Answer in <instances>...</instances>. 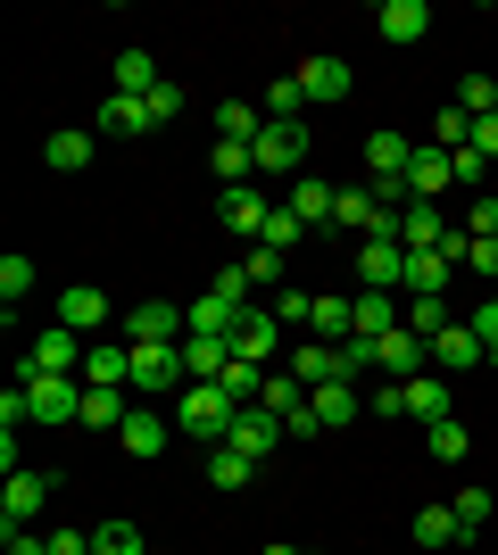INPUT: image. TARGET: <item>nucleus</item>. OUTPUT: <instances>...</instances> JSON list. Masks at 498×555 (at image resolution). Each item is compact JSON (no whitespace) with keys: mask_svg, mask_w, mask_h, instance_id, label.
<instances>
[{"mask_svg":"<svg viewBox=\"0 0 498 555\" xmlns=\"http://www.w3.org/2000/svg\"><path fill=\"white\" fill-rule=\"evenodd\" d=\"M233 423H241V398L225 390V382H191L183 398H175V431H191V440H233Z\"/></svg>","mask_w":498,"mask_h":555,"instance_id":"obj_1","label":"nucleus"},{"mask_svg":"<svg viewBox=\"0 0 498 555\" xmlns=\"http://www.w3.org/2000/svg\"><path fill=\"white\" fill-rule=\"evenodd\" d=\"M84 357H92V348L75 340L67 324H50L42 340H34V348L17 357V390H25V382H75V365H84Z\"/></svg>","mask_w":498,"mask_h":555,"instance_id":"obj_2","label":"nucleus"},{"mask_svg":"<svg viewBox=\"0 0 498 555\" xmlns=\"http://www.w3.org/2000/svg\"><path fill=\"white\" fill-rule=\"evenodd\" d=\"M250 158H258V175H291V183H299V166H308V125H299V116H266L258 141H250Z\"/></svg>","mask_w":498,"mask_h":555,"instance_id":"obj_3","label":"nucleus"},{"mask_svg":"<svg viewBox=\"0 0 498 555\" xmlns=\"http://www.w3.org/2000/svg\"><path fill=\"white\" fill-rule=\"evenodd\" d=\"M133 390H142V406H150V398H183V390H191L183 340H150V348H133Z\"/></svg>","mask_w":498,"mask_h":555,"instance_id":"obj_4","label":"nucleus"},{"mask_svg":"<svg viewBox=\"0 0 498 555\" xmlns=\"http://www.w3.org/2000/svg\"><path fill=\"white\" fill-rule=\"evenodd\" d=\"M50 473H34V464H25V473H9V489H0V531H34V514L50 506Z\"/></svg>","mask_w":498,"mask_h":555,"instance_id":"obj_5","label":"nucleus"},{"mask_svg":"<svg viewBox=\"0 0 498 555\" xmlns=\"http://www.w3.org/2000/svg\"><path fill=\"white\" fill-rule=\"evenodd\" d=\"M125 340L150 348V340H191V315L183 307H166V299H142V307H125Z\"/></svg>","mask_w":498,"mask_h":555,"instance_id":"obj_6","label":"nucleus"},{"mask_svg":"<svg viewBox=\"0 0 498 555\" xmlns=\"http://www.w3.org/2000/svg\"><path fill=\"white\" fill-rule=\"evenodd\" d=\"M357 282L366 291H407V241H357Z\"/></svg>","mask_w":498,"mask_h":555,"instance_id":"obj_7","label":"nucleus"},{"mask_svg":"<svg viewBox=\"0 0 498 555\" xmlns=\"http://www.w3.org/2000/svg\"><path fill=\"white\" fill-rule=\"evenodd\" d=\"M374 365L382 373H391V382H416V373H424L432 365V340H416V332H382V340H374Z\"/></svg>","mask_w":498,"mask_h":555,"instance_id":"obj_8","label":"nucleus"},{"mask_svg":"<svg viewBox=\"0 0 498 555\" xmlns=\"http://www.w3.org/2000/svg\"><path fill=\"white\" fill-rule=\"evenodd\" d=\"M25 415L34 423H75L84 415V382H25Z\"/></svg>","mask_w":498,"mask_h":555,"instance_id":"obj_9","label":"nucleus"},{"mask_svg":"<svg viewBox=\"0 0 498 555\" xmlns=\"http://www.w3.org/2000/svg\"><path fill=\"white\" fill-rule=\"evenodd\" d=\"M84 382H92V390H133V340H92Z\"/></svg>","mask_w":498,"mask_h":555,"instance_id":"obj_10","label":"nucleus"},{"mask_svg":"<svg viewBox=\"0 0 498 555\" xmlns=\"http://www.w3.org/2000/svg\"><path fill=\"white\" fill-rule=\"evenodd\" d=\"M216 216H225V232H258V241H266V216H274V199H266L258 183H241V191H216Z\"/></svg>","mask_w":498,"mask_h":555,"instance_id":"obj_11","label":"nucleus"},{"mask_svg":"<svg viewBox=\"0 0 498 555\" xmlns=\"http://www.w3.org/2000/svg\"><path fill=\"white\" fill-rule=\"evenodd\" d=\"M274 348H283V324H274V307H250V315H241V324H233V357H250V365H266Z\"/></svg>","mask_w":498,"mask_h":555,"instance_id":"obj_12","label":"nucleus"},{"mask_svg":"<svg viewBox=\"0 0 498 555\" xmlns=\"http://www.w3.org/2000/svg\"><path fill=\"white\" fill-rule=\"evenodd\" d=\"M233 448L250 464H266L274 448H283V415H266V406H241V423H233Z\"/></svg>","mask_w":498,"mask_h":555,"instance_id":"obj_13","label":"nucleus"},{"mask_svg":"<svg viewBox=\"0 0 498 555\" xmlns=\"http://www.w3.org/2000/svg\"><path fill=\"white\" fill-rule=\"evenodd\" d=\"M449 183H457L449 150H416V158H407V208H416V199H440Z\"/></svg>","mask_w":498,"mask_h":555,"instance_id":"obj_14","label":"nucleus"},{"mask_svg":"<svg viewBox=\"0 0 498 555\" xmlns=\"http://www.w3.org/2000/svg\"><path fill=\"white\" fill-rule=\"evenodd\" d=\"M374 25H382V42H424V34H432V9H424V0H382V9H374Z\"/></svg>","mask_w":498,"mask_h":555,"instance_id":"obj_15","label":"nucleus"},{"mask_svg":"<svg viewBox=\"0 0 498 555\" xmlns=\"http://www.w3.org/2000/svg\"><path fill=\"white\" fill-rule=\"evenodd\" d=\"M399 324H407L399 291H357V332L349 340H382V332H399Z\"/></svg>","mask_w":498,"mask_h":555,"instance_id":"obj_16","label":"nucleus"},{"mask_svg":"<svg viewBox=\"0 0 498 555\" xmlns=\"http://www.w3.org/2000/svg\"><path fill=\"white\" fill-rule=\"evenodd\" d=\"M349 83H357L349 59H332V50H316L308 67H299V92H308V100H349Z\"/></svg>","mask_w":498,"mask_h":555,"instance_id":"obj_17","label":"nucleus"},{"mask_svg":"<svg viewBox=\"0 0 498 555\" xmlns=\"http://www.w3.org/2000/svg\"><path fill=\"white\" fill-rule=\"evenodd\" d=\"M117 440L133 448V456H166V440H175V415H158V406H133Z\"/></svg>","mask_w":498,"mask_h":555,"instance_id":"obj_18","label":"nucleus"},{"mask_svg":"<svg viewBox=\"0 0 498 555\" xmlns=\"http://www.w3.org/2000/svg\"><path fill=\"white\" fill-rule=\"evenodd\" d=\"M449 282H457V266L440 249H407V299H440Z\"/></svg>","mask_w":498,"mask_h":555,"instance_id":"obj_19","label":"nucleus"},{"mask_svg":"<svg viewBox=\"0 0 498 555\" xmlns=\"http://www.w3.org/2000/svg\"><path fill=\"white\" fill-rule=\"evenodd\" d=\"M399 406L416 423H449V382H440V373H416V382H399Z\"/></svg>","mask_w":498,"mask_h":555,"instance_id":"obj_20","label":"nucleus"},{"mask_svg":"<svg viewBox=\"0 0 498 555\" xmlns=\"http://www.w3.org/2000/svg\"><path fill=\"white\" fill-rule=\"evenodd\" d=\"M225 365H233V340H216V332H191L183 340V373L191 382H225Z\"/></svg>","mask_w":498,"mask_h":555,"instance_id":"obj_21","label":"nucleus"},{"mask_svg":"<svg viewBox=\"0 0 498 555\" xmlns=\"http://www.w3.org/2000/svg\"><path fill=\"white\" fill-rule=\"evenodd\" d=\"M59 324L67 332H100L108 324V299H100L92 282H75V291H59Z\"/></svg>","mask_w":498,"mask_h":555,"instance_id":"obj_22","label":"nucleus"},{"mask_svg":"<svg viewBox=\"0 0 498 555\" xmlns=\"http://www.w3.org/2000/svg\"><path fill=\"white\" fill-rule=\"evenodd\" d=\"M42 166H50V175H84V166H92V133L59 125V133L42 141Z\"/></svg>","mask_w":498,"mask_h":555,"instance_id":"obj_23","label":"nucleus"},{"mask_svg":"<svg viewBox=\"0 0 498 555\" xmlns=\"http://www.w3.org/2000/svg\"><path fill=\"white\" fill-rule=\"evenodd\" d=\"M407 133H366V166H374V183H407Z\"/></svg>","mask_w":498,"mask_h":555,"instance_id":"obj_24","label":"nucleus"},{"mask_svg":"<svg viewBox=\"0 0 498 555\" xmlns=\"http://www.w3.org/2000/svg\"><path fill=\"white\" fill-rule=\"evenodd\" d=\"M432 365H440V373H474V365H482L474 324H449V332H440V340H432Z\"/></svg>","mask_w":498,"mask_h":555,"instance_id":"obj_25","label":"nucleus"},{"mask_svg":"<svg viewBox=\"0 0 498 555\" xmlns=\"http://www.w3.org/2000/svg\"><path fill=\"white\" fill-rule=\"evenodd\" d=\"M100 133H117V141L150 133V100H125V92H108V100H100Z\"/></svg>","mask_w":498,"mask_h":555,"instance_id":"obj_26","label":"nucleus"},{"mask_svg":"<svg viewBox=\"0 0 498 555\" xmlns=\"http://www.w3.org/2000/svg\"><path fill=\"white\" fill-rule=\"evenodd\" d=\"M440 232H449V216L432 208V199H416V208H399V241H407V249H440Z\"/></svg>","mask_w":498,"mask_h":555,"instance_id":"obj_27","label":"nucleus"},{"mask_svg":"<svg viewBox=\"0 0 498 555\" xmlns=\"http://www.w3.org/2000/svg\"><path fill=\"white\" fill-rule=\"evenodd\" d=\"M125 415H133V406H125V390H92V382H84V431H125Z\"/></svg>","mask_w":498,"mask_h":555,"instance_id":"obj_28","label":"nucleus"},{"mask_svg":"<svg viewBox=\"0 0 498 555\" xmlns=\"http://www.w3.org/2000/svg\"><path fill=\"white\" fill-rule=\"evenodd\" d=\"M332 199H341V191H332V183H316V175H299V183H291V199H283V208L299 216V224H332Z\"/></svg>","mask_w":498,"mask_h":555,"instance_id":"obj_29","label":"nucleus"},{"mask_svg":"<svg viewBox=\"0 0 498 555\" xmlns=\"http://www.w3.org/2000/svg\"><path fill=\"white\" fill-rule=\"evenodd\" d=\"M308 332H316V340H349V332H357V299L324 291V299H316V315H308Z\"/></svg>","mask_w":498,"mask_h":555,"instance_id":"obj_30","label":"nucleus"},{"mask_svg":"<svg viewBox=\"0 0 498 555\" xmlns=\"http://www.w3.org/2000/svg\"><path fill=\"white\" fill-rule=\"evenodd\" d=\"M158 83H166V75L150 67V50H117V92H125V100H150Z\"/></svg>","mask_w":498,"mask_h":555,"instance_id":"obj_31","label":"nucleus"},{"mask_svg":"<svg viewBox=\"0 0 498 555\" xmlns=\"http://www.w3.org/2000/svg\"><path fill=\"white\" fill-rule=\"evenodd\" d=\"M208 166H216V183H225V191H241L250 175H258V158H250V141H216V150H208Z\"/></svg>","mask_w":498,"mask_h":555,"instance_id":"obj_32","label":"nucleus"},{"mask_svg":"<svg viewBox=\"0 0 498 555\" xmlns=\"http://www.w3.org/2000/svg\"><path fill=\"white\" fill-rule=\"evenodd\" d=\"M250 473H258V464L241 456L233 440H216V448H208V481H216V489H250Z\"/></svg>","mask_w":498,"mask_h":555,"instance_id":"obj_33","label":"nucleus"},{"mask_svg":"<svg viewBox=\"0 0 498 555\" xmlns=\"http://www.w3.org/2000/svg\"><path fill=\"white\" fill-rule=\"evenodd\" d=\"M357 406H366V398H357V382H324V390H316V423H357Z\"/></svg>","mask_w":498,"mask_h":555,"instance_id":"obj_34","label":"nucleus"},{"mask_svg":"<svg viewBox=\"0 0 498 555\" xmlns=\"http://www.w3.org/2000/svg\"><path fill=\"white\" fill-rule=\"evenodd\" d=\"M432 150H449V158H457V150H474V116L457 108V100L432 116Z\"/></svg>","mask_w":498,"mask_h":555,"instance_id":"obj_35","label":"nucleus"},{"mask_svg":"<svg viewBox=\"0 0 498 555\" xmlns=\"http://www.w3.org/2000/svg\"><path fill=\"white\" fill-rule=\"evenodd\" d=\"M416 547H465L457 514H449V506H424V514H416Z\"/></svg>","mask_w":498,"mask_h":555,"instance_id":"obj_36","label":"nucleus"},{"mask_svg":"<svg viewBox=\"0 0 498 555\" xmlns=\"http://www.w3.org/2000/svg\"><path fill=\"white\" fill-rule=\"evenodd\" d=\"M449 324H457L449 299H407V332H416V340H440Z\"/></svg>","mask_w":498,"mask_h":555,"instance_id":"obj_37","label":"nucleus"},{"mask_svg":"<svg viewBox=\"0 0 498 555\" xmlns=\"http://www.w3.org/2000/svg\"><path fill=\"white\" fill-rule=\"evenodd\" d=\"M258 125H266V116L241 108V100H225V108H216V141H258Z\"/></svg>","mask_w":498,"mask_h":555,"instance_id":"obj_38","label":"nucleus"},{"mask_svg":"<svg viewBox=\"0 0 498 555\" xmlns=\"http://www.w3.org/2000/svg\"><path fill=\"white\" fill-rule=\"evenodd\" d=\"M457 108L474 116V125H482V116H498V83H490V75H465V83H457Z\"/></svg>","mask_w":498,"mask_h":555,"instance_id":"obj_39","label":"nucleus"},{"mask_svg":"<svg viewBox=\"0 0 498 555\" xmlns=\"http://www.w3.org/2000/svg\"><path fill=\"white\" fill-rule=\"evenodd\" d=\"M92 555H150V547H142V531H133V522H100V531H92Z\"/></svg>","mask_w":498,"mask_h":555,"instance_id":"obj_40","label":"nucleus"},{"mask_svg":"<svg viewBox=\"0 0 498 555\" xmlns=\"http://www.w3.org/2000/svg\"><path fill=\"white\" fill-rule=\"evenodd\" d=\"M457 531H465V539H482V522H490V489H457Z\"/></svg>","mask_w":498,"mask_h":555,"instance_id":"obj_41","label":"nucleus"},{"mask_svg":"<svg viewBox=\"0 0 498 555\" xmlns=\"http://www.w3.org/2000/svg\"><path fill=\"white\" fill-rule=\"evenodd\" d=\"M424 440H432V456H440V464H457V456H465V448H474V431H465V423H432V431H424Z\"/></svg>","mask_w":498,"mask_h":555,"instance_id":"obj_42","label":"nucleus"},{"mask_svg":"<svg viewBox=\"0 0 498 555\" xmlns=\"http://www.w3.org/2000/svg\"><path fill=\"white\" fill-rule=\"evenodd\" d=\"M34 291V257H0V307H17Z\"/></svg>","mask_w":498,"mask_h":555,"instance_id":"obj_43","label":"nucleus"},{"mask_svg":"<svg viewBox=\"0 0 498 555\" xmlns=\"http://www.w3.org/2000/svg\"><path fill=\"white\" fill-rule=\"evenodd\" d=\"M299 232H308V224H299V216H291L283 199H274V216H266V249H291V241H299Z\"/></svg>","mask_w":498,"mask_h":555,"instance_id":"obj_44","label":"nucleus"},{"mask_svg":"<svg viewBox=\"0 0 498 555\" xmlns=\"http://www.w3.org/2000/svg\"><path fill=\"white\" fill-rule=\"evenodd\" d=\"M241 274H250V291H274V282H283V249H258Z\"/></svg>","mask_w":498,"mask_h":555,"instance_id":"obj_45","label":"nucleus"},{"mask_svg":"<svg viewBox=\"0 0 498 555\" xmlns=\"http://www.w3.org/2000/svg\"><path fill=\"white\" fill-rule=\"evenodd\" d=\"M299 108H308V92H299V75H283V83L266 92V116H299Z\"/></svg>","mask_w":498,"mask_h":555,"instance_id":"obj_46","label":"nucleus"},{"mask_svg":"<svg viewBox=\"0 0 498 555\" xmlns=\"http://www.w3.org/2000/svg\"><path fill=\"white\" fill-rule=\"evenodd\" d=\"M465 232H474V241H498V199H490V191L465 208Z\"/></svg>","mask_w":498,"mask_h":555,"instance_id":"obj_47","label":"nucleus"},{"mask_svg":"<svg viewBox=\"0 0 498 555\" xmlns=\"http://www.w3.org/2000/svg\"><path fill=\"white\" fill-rule=\"evenodd\" d=\"M465 324H474V340H482V357H498V299H482L474 315H465Z\"/></svg>","mask_w":498,"mask_h":555,"instance_id":"obj_48","label":"nucleus"},{"mask_svg":"<svg viewBox=\"0 0 498 555\" xmlns=\"http://www.w3.org/2000/svg\"><path fill=\"white\" fill-rule=\"evenodd\" d=\"M308 315H316L308 291H283V299H274V324H308Z\"/></svg>","mask_w":498,"mask_h":555,"instance_id":"obj_49","label":"nucleus"},{"mask_svg":"<svg viewBox=\"0 0 498 555\" xmlns=\"http://www.w3.org/2000/svg\"><path fill=\"white\" fill-rule=\"evenodd\" d=\"M166 116H183V92H175V83H158V92H150V125H166Z\"/></svg>","mask_w":498,"mask_h":555,"instance_id":"obj_50","label":"nucleus"},{"mask_svg":"<svg viewBox=\"0 0 498 555\" xmlns=\"http://www.w3.org/2000/svg\"><path fill=\"white\" fill-rule=\"evenodd\" d=\"M465 266H474V274L498 291V241H474V257H465Z\"/></svg>","mask_w":498,"mask_h":555,"instance_id":"obj_51","label":"nucleus"},{"mask_svg":"<svg viewBox=\"0 0 498 555\" xmlns=\"http://www.w3.org/2000/svg\"><path fill=\"white\" fill-rule=\"evenodd\" d=\"M449 166H457V183H474V191H482V166H490V158H482V150H457Z\"/></svg>","mask_w":498,"mask_h":555,"instance_id":"obj_52","label":"nucleus"},{"mask_svg":"<svg viewBox=\"0 0 498 555\" xmlns=\"http://www.w3.org/2000/svg\"><path fill=\"white\" fill-rule=\"evenodd\" d=\"M50 555H92V539L84 531H50Z\"/></svg>","mask_w":498,"mask_h":555,"instance_id":"obj_53","label":"nucleus"},{"mask_svg":"<svg viewBox=\"0 0 498 555\" xmlns=\"http://www.w3.org/2000/svg\"><path fill=\"white\" fill-rule=\"evenodd\" d=\"M474 150H482V158H498V116H482V125H474Z\"/></svg>","mask_w":498,"mask_h":555,"instance_id":"obj_54","label":"nucleus"},{"mask_svg":"<svg viewBox=\"0 0 498 555\" xmlns=\"http://www.w3.org/2000/svg\"><path fill=\"white\" fill-rule=\"evenodd\" d=\"M266 555H308V547H266Z\"/></svg>","mask_w":498,"mask_h":555,"instance_id":"obj_55","label":"nucleus"},{"mask_svg":"<svg viewBox=\"0 0 498 555\" xmlns=\"http://www.w3.org/2000/svg\"><path fill=\"white\" fill-rule=\"evenodd\" d=\"M490 299H498V291H490Z\"/></svg>","mask_w":498,"mask_h":555,"instance_id":"obj_56","label":"nucleus"}]
</instances>
